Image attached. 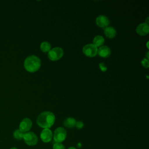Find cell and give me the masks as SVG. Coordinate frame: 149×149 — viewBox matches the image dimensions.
Masks as SVG:
<instances>
[{"mask_svg":"<svg viewBox=\"0 0 149 149\" xmlns=\"http://www.w3.org/2000/svg\"><path fill=\"white\" fill-rule=\"evenodd\" d=\"M76 122V121L75 119H74L73 118H68L65 120V121L63 122V125L66 127L72 128L75 126Z\"/></svg>","mask_w":149,"mask_h":149,"instance_id":"cell-13","label":"cell"},{"mask_svg":"<svg viewBox=\"0 0 149 149\" xmlns=\"http://www.w3.org/2000/svg\"><path fill=\"white\" fill-rule=\"evenodd\" d=\"M23 139L24 140L26 144L30 146L36 145L38 141V137L37 135L31 132L24 133L23 134Z\"/></svg>","mask_w":149,"mask_h":149,"instance_id":"cell-3","label":"cell"},{"mask_svg":"<svg viewBox=\"0 0 149 149\" xmlns=\"http://www.w3.org/2000/svg\"><path fill=\"white\" fill-rule=\"evenodd\" d=\"M109 23V20L107 17L104 15H100L96 19V24L100 27H107Z\"/></svg>","mask_w":149,"mask_h":149,"instance_id":"cell-10","label":"cell"},{"mask_svg":"<svg viewBox=\"0 0 149 149\" xmlns=\"http://www.w3.org/2000/svg\"><path fill=\"white\" fill-rule=\"evenodd\" d=\"M32 126V122L29 118L23 119L19 125V130L23 133L28 132Z\"/></svg>","mask_w":149,"mask_h":149,"instance_id":"cell-7","label":"cell"},{"mask_svg":"<svg viewBox=\"0 0 149 149\" xmlns=\"http://www.w3.org/2000/svg\"><path fill=\"white\" fill-rule=\"evenodd\" d=\"M104 43V38L101 36H97L93 40V44L95 47H100Z\"/></svg>","mask_w":149,"mask_h":149,"instance_id":"cell-14","label":"cell"},{"mask_svg":"<svg viewBox=\"0 0 149 149\" xmlns=\"http://www.w3.org/2000/svg\"><path fill=\"white\" fill-rule=\"evenodd\" d=\"M149 26L146 23L140 24L136 28V32L140 36H145L148 33Z\"/></svg>","mask_w":149,"mask_h":149,"instance_id":"cell-9","label":"cell"},{"mask_svg":"<svg viewBox=\"0 0 149 149\" xmlns=\"http://www.w3.org/2000/svg\"><path fill=\"white\" fill-rule=\"evenodd\" d=\"M100 68L102 72H105V71H106V70L107 69V68L104 65V63H100Z\"/></svg>","mask_w":149,"mask_h":149,"instance_id":"cell-20","label":"cell"},{"mask_svg":"<svg viewBox=\"0 0 149 149\" xmlns=\"http://www.w3.org/2000/svg\"><path fill=\"white\" fill-rule=\"evenodd\" d=\"M24 133L21 132L19 129H17L13 132V137L18 140H20L23 139Z\"/></svg>","mask_w":149,"mask_h":149,"instance_id":"cell-16","label":"cell"},{"mask_svg":"<svg viewBox=\"0 0 149 149\" xmlns=\"http://www.w3.org/2000/svg\"><path fill=\"white\" fill-rule=\"evenodd\" d=\"M104 33L107 37L109 38H112L116 36V32L113 27H106L104 29Z\"/></svg>","mask_w":149,"mask_h":149,"instance_id":"cell-12","label":"cell"},{"mask_svg":"<svg viewBox=\"0 0 149 149\" xmlns=\"http://www.w3.org/2000/svg\"><path fill=\"white\" fill-rule=\"evenodd\" d=\"M98 48L93 44H87L83 48V52L85 55L89 57H94L97 54Z\"/></svg>","mask_w":149,"mask_h":149,"instance_id":"cell-6","label":"cell"},{"mask_svg":"<svg viewBox=\"0 0 149 149\" xmlns=\"http://www.w3.org/2000/svg\"><path fill=\"white\" fill-rule=\"evenodd\" d=\"M75 126L77 129H81L84 126V123L81 121H78V122H76Z\"/></svg>","mask_w":149,"mask_h":149,"instance_id":"cell-19","label":"cell"},{"mask_svg":"<svg viewBox=\"0 0 149 149\" xmlns=\"http://www.w3.org/2000/svg\"><path fill=\"white\" fill-rule=\"evenodd\" d=\"M40 137L44 143H48L52 139V133L48 128L44 129L40 134Z\"/></svg>","mask_w":149,"mask_h":149,"instance_id":"cell-8","label":"cell"},{"mask_svg":"<svg viewBox=\"0 0 149 149\" xmlns=\"http://www.w3.org/2000/svg\"><path fill=\"white\" fill-rule=\"evenodd\" d=\"M141 64H142V65L144 68H148V66H149V62H148V59H146V58L143 59L142 60V61H141Z\"/></svg>","mask_w":149,"mask_h":149,"instance_id":"cell-18","label":"cell"},{"mask_svg":"<svg viewBox=\"0 0 149 149\" xmlns=\"http://www.w3.org/2000/svg\"><path fill=\"white\" fill-rule=\"evenodd\" d=\"M55 117L54 113L51 112H44L39 115L37 119L38 125L44 129L51 127L54 123Z\"/></svg>","mask_w":149,"mask_h":149,"instance_id":"cell-1","label":"cell"},{"mask_svg":"<svg viewBox=\"0 0 149 149\" xmlns=\"http://www.w3.org/2000/svg\"><path fill=\"white\" fill-rule=\"evenodd\" d=\"M97 53L101 57L107 58L111 55V52L109 47L107 46H102L98 48L97 51Z\"/></svg>","mask_w":149,"mask_h":149,"instance_id":"cell-11","label":"cell"},{"mask_svg":"<svg viewBox=\"0 0 149 149\" xmlns=\"http://www.w3.org/2000/svg\"><path fill=\"white\" fill-rule=\"evenodd\" d=\"M41 65L40 59L35 55L29 56L26 58L24 62V66L26 70L29 72L37 71Z\"/></svg>","mask_w":149,"mask_h":149,"instance_id":"cell-2","label":"cell"},{"mask_svg":"<svg viewBox=\"0 0 149 149\" xmlns=\"http://www.w3.org/2000/svg\"><path fill=\"white\" fill-rule=\"evenodd\" d=\"M68 149H76V148H74V147H69Z\"/></svg>","mask_w":149,"mask_h":149,"instance_id":"cell-21","label":"cell"},{"mask_svg":"<svg viewBox=\"0 0 149 149\" xmlns=\"http://www.w3.org/2000/svg\"><path fill=\"white\" fill-rule=\"evenodd\" d=\"M53 149H65V147L61 143H55L53 146Z\"/></svg>","mask_w":149,"mask_h":149,"instance_id":"cell-17","label":"cell"},{"mask_svg":"<svg viewBox=\"0 0 149 149\" xmlns=\"http://www.w3.org/2000/svg\"><path fill=\"white\" fill-rule=\"evenodd\" d=\"M51 44L48 43V42L44 41L42 42L40 45V48L42 50V51L46 52H49L51 50Z\"/></svg>","mask_w":149,"mask_h":149,"instance_id":"cell-15","label":"cell"},{"mask_svg":"<svg viewBox=\"0 0 149 149\" xmlns=\"http://www.w3.org/2000/svg\"><path fill=\"white\" fill-rule=\"evenodd\" d=\"M63 52L62 48L55 47L51 49L48 54V58L51 61H57L62 57Z\"/></svg>","mask_w":149,"mask_h":149,"instance_id":"cell-5","label":"cell"},{"mask_svg":"<svg viewBox=\"0 0 149 149\" xmlns=\"http://www.w3.org/2000/svg\"><path fill=\"white\" fill-rule=\"evenodd\" d=\"M10 149H17V148H16V147H12V148H10Z\"/></svg>","mask_w":149,"mask_h":149,"instance_id":"cell-22","label":"cell"},{"mask_svg":"<svg viewBox=\"0 0 149 149\" xmlns=\"http://www.w3.org/2000/svg\"><path fill=\"white\" fill-rule=\"evenodd\" d=\"M66 137V131L63 127H59L55 129L54 133V140L56 143L63 141Z\"/></svg>","mask_w":149,"mask_h":149,"instance_id":"cell-4","label":"cell"}]
</instances>
